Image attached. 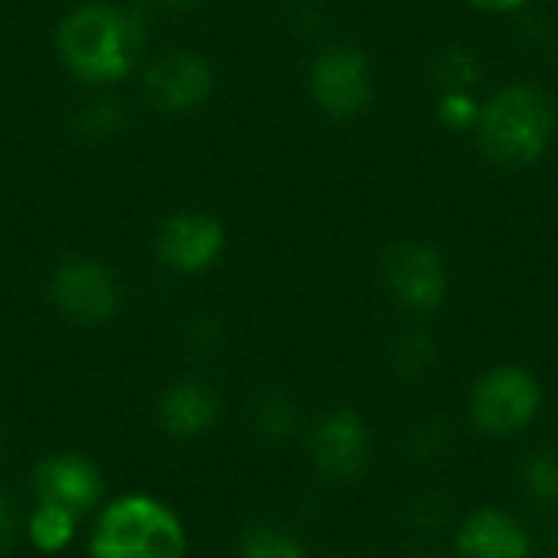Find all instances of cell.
Masks as SVG:
<instances>
[{
    "label": "cell",
    "instance_id": "6da1fadb",
    "mask_svg": "<svg viewBox=\"0 0 558 558\" xmlns=\"http://www.w3.org/2000/svg\"><path fill=\"white\" fill-rule=\"evenodd\" d=\"M59 56L65 65L88 82H114L128 75L144 43L141 20L121 7L82 3L59 26Z\"/></svg>",
    "mask_w": 558,
    "mask_h": 558
},
{
    "label": "cell",
    "instance_id": "7a4b0ae2",
    "mask_svg": "<svg viewBox=\"0 0 558 558\" xmlns=\"http://www.w3.org/2000/svg\"><path fill=\"white\" fill-rule=\"evenodd\" d=\"M556 134V111L546 92L517 82L490 95L477 118V141L497 167H530L546 157Z\"/></svg>",
    "mask_w": 558,
    "mask_h": 558
},
{
    "label": "cell",
    "instance_id": "3957f363",
    "mask_svg": "<svg viewBox=\"0 0 558 558\" xmlns=\"http://www.w3.org/2000/svg\"><path fill=\"white\" fill-rule=\"evenodd\" d=\"M92 558H186V533L160 500L121 497L95 526Z\"/></svg>",
    "mask_w": 558,
    "mask_h": 558
},
{
    "label": "cell",
    "instance_id": "277c9868",
    "mask_svg": "<svg viewBox=\"0 0 558 558\" xmlns=\"http://www.w3.org/2000/svg\"><path fill=\"white\" fill-rule=\"evenodd\" d=\"M539 409H543L539 379L530 369L513 366V363L481 373L468 399L474 428L497 441L526 432L536 422Z\"/></svg>",
    "mask_w": 558,
    "mask_h": 558
},
{
    "label": "cell",
    "instance_id": "5b68a950",
    "mask_svg": "<svg viewBox=\"0 0 558 558\" xmlns=\"http://www.w3.org/2000/svg\"><path fill=\"white\" fill-rule=\"evenodd\" d=\"M383 284L396 307L409 314H432L448 298V265L435 245L396 242L383 258Z\"/></svg>",
    "mask_w": 558,
    "mask_h": 558
},
{
    "label": "cell",
    "instance_id": "8992f818",
    "mask_svg": "<svg viewBox=\"0 0 558 558\" xmlns=\"http://www.w3.org/2000/svg\"><path fill=\"white\" fill-rule=\"evenodd\" d=\"M314 468L327 481H360L373 464V432L353 409H330L311 432Z\"/></svg>",
    "mask_w": 558,
    "mask_h": 558
},
{
    "label": "cell",
    "instance_id": "52a82bcc",
    "mask_svg": "<svg viewBox=\"0 0 558 558\" xmlns=\"http://www.w3.org/2000/svg\"><path fill=\"white\" fill-rule=\"evenodd\" d=\"M52 304L75 324L98 327L108 324L121 311V284L118 278L92 262V258H72L62 262L49 284Z\"/></svg>",
    "mask_w": 558,
    "mask_h": 558
},
{
    "label": "cell",
    "instance_id": "ba28073f",
    "mask_svg": "<svg viewBox=\"0 0 558 558\" xmlns=\"http://www.w3.org/2000/svg\"><path fill=\"white\" fill-rule=\"evenodd\" d=\"M311 92L330 118H353L373 101V69L363 49L330 46L314 59Z\"/></svg>",
    "mask_w": 558,
    "mask_h": 558
},
{
    "label": "cell",
    "instance_id": "9c48e42d",
    "mask_svg": "<svg viewBox=\"0 0 558 558\" xmlns=\"http://www.w3.org/2000/svg\"><path fill=\"white\" fill-rule=\"evenodd\" d=\"M213 85L216 78L209 62L193 52H167L147 69L144 78L147 98L167 114L196 111L213 95Z\"/></svg>",
    "mask_w": 558,
    "mask_h": 558
},
{
    "label": "cell",
    "instance_id": "30bf717a",
    "mask_svg": "<svg viewBox=\"0 0 558 558\" xmlns=\"http://www.w3.org/2000/svg\"><path fill=\"white\" fill-rule=\"evenodd\" d=\"M33 490H36V500L65 507L78 517L101 504L105 481L88 458L65 451V454H49L36 464Z\"/></svg>",
    "mask_w": 558,
    "mask_h": 558
},
{
    "label": "cell",
    "instance_id": "8fae6325",
    "mask_svg": "<svg viewBox=\"0 0 558 558\" xmlns=\"http://www.w3.org/2000/svg\"><path fill=\"white\" fill-rule=\"evenodd\" d=\"M222 245H226V232L206 213H180L167 219L157 235V252L163 265L183 275H196L216 265V258L222 255Z\"/></svg>",
    "mask_w": 558,
    "mask_h": 558
},
{
    "label": "cell",
    "instance_id": "7c38bea8",
    "mask_svg": "<svg viewBox=\"0 0 558 558\" xmlns=\"http://www.w3.org/2000/svg\"><path fill=\"white\" fill-rule=\"evenodd\" d=\"M461 558H533V539L526 526L507 510H474L458 530Z\"/></svg>",
    "mask_w": 558,
    "mask_h": 558
},
{
    "label": "cell",
    "instance_id": "4fadbf2b",
    "mask_svg": "<svg viewBox=\"0 0 558 558\" xmlns=\"http://www.w3.org/2000/svg\"><path fill=\"white\" fill-rule=\"evenodd\" d=\"M222 412V402L216 396V389H209L199 379H180L173 383L160 402H157V422L170 438H199L206 432L216 428Z\"/></svg>",
    "mask_w": 558,
    "mask_h": 558
},
{
    "label": "cell",
    "instance_id": "5bb4252c",
    "mask_svg": "<svg viewBox=\"0 0 558 558\" xmlns=\"http://www.w3.org/2000/svg\"><path fill=\"white\" fill-rule=\"evenodd\" d=\"M517 484H520L523 497H526L533 507L556 510L558 507V451H549V448L526 451V454H523V461L517 464Z\"/></svg>",
    "mask_w": 558,
    "mask_h": 558
},
{
    "label": "cell",
    "instance_id": "9a60e30c",
    "mask_svg": "<svg viewBox=\"0 0 558 558\" xmlns=\"http://www.w3.org/2000/svg\"><path fill=\"white\" fill-rule=\"evenodd\" d=\"M438 363V343L425 330H405L389 347V366L399 379L418 383L425 379Z\"/></svg>",
    "mask_w": 558,
    "mask_h": 558
},
{
    "label": "cell",
    "instance_id": "2e32d148",
    "mask_svg": "<svg viewBox=\"0 0 558 558\" xmlns=\"http://www.w3.org/2000/svg\"><path fill=\"white\" fill-rule=\"evenodd\" d=\"M75 513L65 510V507H56V504H36L33 517H29V543L39 549V553H62L72 536H75Z\"/></svg>",
    "mask_w": 558,
    "mask_h": 558
},
{
    "label": "cell",
    "instance_id": "e0dca14e",
    "mask_svg": "<svg viewBox=\"0 0 558 558\" xmlns=\"http://www.w3.org/2000/svg\"><path fill=\"white\" fill-rule=\"evenodd\" d=\"M458 435L445 418H422L409 428L405 448L418 464H445L454 454Z\"/></svg>",
    "mask_w": 558,
    "mask_h": 558
},
{
    "label": "cell",
    "instance_id": "ac0fdd59",
    "mask_svg": "<svg viewBox=\"0 0 558 558\" xmlns=\"http://www.w3.org/2000/svg\"><path fill=\"white\" fill-rule=\"evenodd\" d=\"M255 432L271 441L281 445L288 438H294L298 432V409L284 392H265L255 405Z\"/></svg>",
    "mask_w": 558,
    "mask_h": 558
},
{
    "label": "cell",
    "instance_id": "d6986e66",
    "mask_svg": "<svg viewBox=\"0 0 558 558\" xmlns=\"http://www.w3.org/2000/svg\"><path fill=\"white\" fill-rule=\"evenodd\" d=\"M239 558H304V546L271 523H255L239 539Z\"/></svg>",
    "mask_w": 558,
    "mask_h": 558
},
{
    "label": "cell",
    "instance_id": "ffe728a7",
    "mask_svg": "<svg viewBox=\"0 0 558 558\" xmlns=\"http://www.w3.org/2000/svg\"><path fill=\"white\" fill-rule=\"evenodd\" d=\"M435 75L448 92H468L477 82V56L471 49H445L435 62Z\"/></svg>",
    "mask_w": 558,
    "mask_h": 558
},
{
    "label": "cell",
    "instance_id": "44dd1931",
    "mask_svg": "<svg viewBox=\"0 0 558 558\" xmlns=\"http://www.w3.org/2000/svg\"><path fill=\"white\" fill-rule=\"evenodd\" d=\"M405 517H409V523L415 526V530H438L448 517H451V500L445 497V494H438V490H425V494H418V497H412L409 500V507H405Z\"/></svg>",
    "mask_w": 558,
    "mask_h": 558
},
{
    "label": "cell",
    "instance_id": "7402d4cb",
    "mask_svg": "<svg viewBox=\"0 0 558 558\" xmlns=\"http://www.w3.org/2000/svg\"><path fill=\"white\" fill-rule=\"evenodd\" d=\"M438 118L445 128H454V131H464V128H474L477 118H481V105L468 95V92H445L441 105H438Z\"/></svg>",
    "mask_w": 558,
    "mask_h": 558
},
{
    "label": "cell",
    "instance_id": "603a6c76",
    "mask_svg": "<svg viewBox=\"0 0 558 558\" xmlns=\"http://www.w3.org/2000/svg\"><path fill=\"white\" fill-rule=\"evenodd\" d=\"M78 124L85 128V134H98L101 137V134H111V131L121 128V111H118L114 101H95L92 108L82 111Z\"/></svg>",
    "mask_w": 558,
    "mask_h": 558
},
{
    "label": "cell",
    "instance_id": "cb8c5ba5",
    "mask_svg": "<svg viewBox=\"0 0 558 558\" xmlns=\"http://www.w3.org/2000/svg\"><path fill=\"white\" fill-rule=\"evenodd\" d=\"M16 530H20V520H16V507L13 500L0 490V556H7L16 543Z\"/></svg>",
    "mask_w": 558,
    "mask_h": 558
},
{
    "label": "cell",
    "instance_id": "d4e9b609",
    "mask_svg": "<svg viewBox=\"0 0 558 558\" xmlns=\"http://www.w3.org/2000/svg\"><path fill=\"white\" fill-rule=\"evenodd\" d=\"M474 7H484V10H494V13H510V10H520L526 0H471Z\"/></svg>",
    "mask_w": 558,
    "mask_h": 558
},
{
    "label": "cell",
    "instance_id": "484cf974",
    "mask_svg": "<svg viewBox=\"0 0 558 558\" xmlns=\"http://www.w3.org/2000/svg\"><path fill=\"white\" fill-rule=\"evenodd\" d=\"M163 7H173V10H183V7H193L196 0H160Z\"/></svg>",
    "mask_w": 558,
    "mask_h": 558
},
{
    "label": "cell",
    "instance_id": "4316f807",
    "mask_svg": "<svg viewBox=\"0 0 558 558\" xmlns=\"http://www.w3.org/2000/svg\"><path fill=\"white\" fill-rule=\"evenodd\" d=\"M549 549H553V558H558V526L553 530V539H549Z\"/></svg>",
    "mask_w": 558,
    "mask_h": 558
},
{
    "label": "cell",
    "instance_id": "83f0119b",
    "mask_svg": "<svg viewBox=\"0 0 558 558\" xmlns=\"http://www.w3.org/2000/svg\"><path fill=\"white\" fill-rule=\"evenodd\" d=\"M409 558H441V556H432V553H415V556Z\"/></svg>",
    "mask_w": 558,
    "mask_h": 558
}]
</instances>
